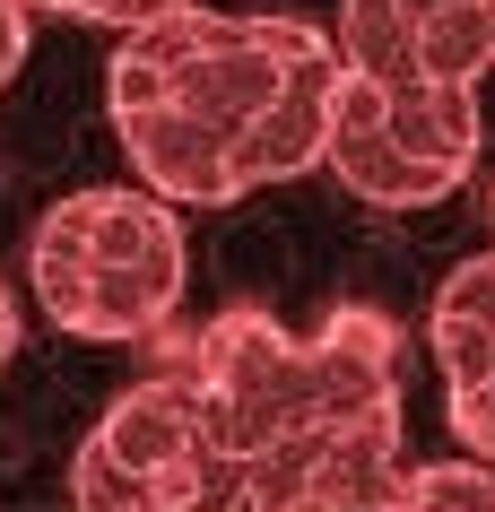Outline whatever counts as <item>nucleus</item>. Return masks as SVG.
<instances>
[{
  "mask_svg": "<svg viewBox=\"0 0 495 512\" xmlns=\"http://www.w3.org/2000/svg\"><path fill=\"white\" fill-rule=\"evenodd\" d=\"M183 278L192 252L157 191H70L35 226V313L70 339H148L174 322Z\"/></svg>",
  "mask_w": 495,
  "mask_h": 512,
  "instance_id": "nucleus-1",
  "label": "nucleus"
},
{
  "mask_svg": "<svg viewBox=\"0 0 495 512\" xmlns=\"http://www.w3.org/2000/svg\"><path fill=\"white\" fill-rule=\"evenodd\" d=\"M304 70H339V44L304 18H226V9H165L148 27H131L122 61L105 70V105H183L192 122L226 131L244 148V131L304 79Z\"/></svg>",
  "mask_w": 495,
  "mask_h": 512,
  "instance_id": "nucleus-2",
  "label": "nucleus"
},
{
  "mask_svg": "<svg viewBox=\"0 0 495 512\" xmlns=\"http://www.w3.org/2000/svg\"><path fill=\"white\" fill-rule=\"evenodd\" d=\"M478 131H487L478 122V87H452V79L383 87V79L339 61L322 165L374 209H435V200H452L469 183Z\"/></svg>",
  "mask_w": 495,
  "mask_h": 512,
  "instance_id": "nucleus-3",
  "label": "nucleus"
},
{
  "mask_svg": "<svg viewBox=\"0 0 495 512\" xmlns=\"http://www.w3.org/2000/svg\"><path fill=\"white\" fill-rule=\"evenodd\" d=\"M192 408H200V434L244 469L296 426H313V348L287 322H270L261 304H235L200 330Z\"/></svg>",
  "mask_w": 495,
  "mask_h": 512,
  "instance_id": "nucleus-4",
  "label": "nucleus"
},
{
  "mask_svg": "<svg viewBox=\"0 0 495 512\" xmlns=\"http://www.w3.org/2000/svg\"><path fill=\"white\" fill-rule=\"evenodd\" d=\"M339 61L383 87L452 79L478 87L495 70V9L487 0H339Z\"/></svg>",
  "mask_w": 495,
  "mask_h": 512,
  "instance_id": "nucleus-5",
  "label": "nucleus"
},
{
  "mask_svg": "<svg viewBox=\"0 0 495 512\" xmlns=\"http://www.w3.org/2000/svg\"><path fill=\"white\" fill-rule=\"evenodd\" d=\"M113 131L131 148L139 183L174 200V209H226V200H244V165H235V139L192 122L183 105H131L113 113Z\"/></svg>",
  "mask_w": 495,
  "mask_h": 512,
  "instance_id": "nucleus-6",
  "label": "nucleus"
},
{
  "mask_svg": "<svg viewBox=\"0 0 495 512\" xmlns=\"http://www.w3.org/2000/svg\"><path fill=\"white\" fill-rule=\"evenodd\" d=\"M87 443H105L131 478H174L183 460H200V452H218L209 434H200V408H192V391L183 382H165V374H148V382H131L122 400L96 417V434Z\"/></svg>",
  "mask_w": 495,
  "mask_h": 512,
  "instance_id": "nucleus-7",
  "label": "nucleus"
},
{
  "mask_svg": "<svg viewBox=\"0 0 495 512\" xmlns=\"http://www.w3.org/2000/svg\"><path fill=\"white\" fill-rule=\"evenodd\" d=\"M400 512H495V460H435V469H409Z\"/></svg>",
  "mask_w": 495,
  "mask_h": 512,
  "instance_id": "nucleus-8",
  "label": "nucleus"
},
{
  "mask_svg": "<svg viewBox=\"0 0 495 512\" xmlns=\"http://www.w3.org/2000/svg\"><path fill=\"white\" fill-rule=\"evenodd\" d=\"M426 348H435L443 391H469V382L495 374V330L469 322V313H435V322H426Z\"/></svg>",
  "mask_w": 495,
  "mask_h": 512,
  "instance_id": "nucleus-9",
  "label": "nucleus"
},
{
  "mask_svg": "<svg viewBox=\"0 0 495 512\" xmlns=\"http://www.w3.org/2000/svg\"><path fill=\"white\" fill-rule=\"evenodd\" d=\"M313 339H330V348H348V356H374V365H400V322H391L383 304H330V322Z\"/></svg>",
  "mask_w": 495,
  "mask_h": 512,
  "instance_id": "nucleus-10",
  "label": "nucleus"
},
{
  "mask_svg": "<svg viewBox=\"0 0 495 512\" xmlns=\"http://www.w3.org/2000/svg\"><path fill=\"white\" fill-rule=\"evenodd\" d=\"M435 313H469V322L495 330V252H469L461 270L435 287Z\"/></svg>",
  "mask_w": 495,
  "mask_h": 512,
  "instance_id": "nucleus-11",
  "label": "nucleus"
},
{
  "mask_svg": "<svg viewBox=\"0 0 495 512\" xmlns=\"http://www.w3.org/2000/svg\"><path fill=\"white\" fill-rule=\"evenodd\" d=\"M452 434L469 443V460H495V374L487 382H469V391H452Z\"/></svg>",
  "mask_w": 495,
  "mask_h": 512,
  "instance_id": "nucleus-12",
  "label": "nucleus"
},
{
  "mask_svg": "<svg viewBox=\"0 0 495 512\" xmlns=\"http://www.w3.org/2000/svg\"><path fill=\"white\" fill-rule=\"evenodd\" d=\"M27 9H61V18H96V27H148V18L183 9V0H27Z\"/></svg>",
  "mask_w": 495,
  "mask_h": 512,
  "instance_id": "nucleus-13",
  "label": "nucleus"
},
{
  "mask_svg": "<svg viewBox=\"0 0 495 512\" xmlns=\"http://www.w3.org/2000/svg\"><path fill=\"white\" fill-rule=\"evenodd\" d=\"M27 18H35L27 0H0V87L18 79V61H27Z\"/></svg>",
  "mask_w": 495,
  "mask_h": 512,
  "instance_id": "nucleus-14",
  "label": "nucleus"
},
{
  "mask_svg": "<svg viewBox=\"0 0 495 512\" xmlns=\"http://www.w3.org/2000/svg\"><path fill=\"white\" fill-rule=\"evenodd\" d=\"M9 356H18V296L0 287V365H9Z\"/></svg>",
  "mask_w": 495,
  "mask_h": 512,
  "instance_id": "nucleus-15",
  "label": "nucleus"
},
{
  "mask_svg": "<svg viewBox=\"0 0 495 512\" xmlns=\"http://www.w3.org/2000/svg\"><path fill=\"white\" fill-rule=\"evenodd\" d=\"M487 209H495V191H487Z\"/></svg>",
  "mask_w": 495,
  "mask_h": 512,
  "instance_id": "nucleus-16",
  "label": "nucleus"
},
{
  "mask_svg": "<svg viewBox=\"0 0 495 512\" xmlns=\"http://www.w3.org/2000/svg\"><path fill=\"white\" fill-rule=\"evenodd\" d=\"M487 9H495V0H487Z\"/></svg>",
  "mask_w": 495,
  "mask_h": 512,
  "instance_id": "nucleus-17",
  "label": "nucleus"
}]
</instances>
